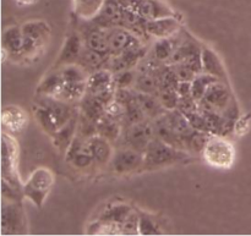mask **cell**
Instances as JSON below:
<instances>
[{
    "label": "cell",
    "instance_id": "6da1fadb",
    "mask_svg": "<svg viewBox=\"0 0 251 236\" xmlns=\"http://www.w3.org/2000/svg\"><path fill=\"white\" fill-rule=\"evenodd\" d=\"M24 34V50L20 60L32 61L41 58L50 39V27L43 20L25 22L21 26Z\"/></svg>",
    "mask_w": 251,
    "mask_h": 236
},
{
    "label": "cell",
    "instance_id": "7a4b0ae2",
    "mask_svg": "<svg viewBox=\"0 0 251 236\" xmlns=\"http://www.w3.org/2000/svg\"><path fill=\"white\" fill-rule=\"evenodd\" d=\"M201 154L210 166L218 170H228L234 165L237 152L234 144L226 136L211 135Z\"/></svg>",
    "mask_w": 251,
    "mask_h": 236
},
{
    "label": "cell",
    "instance_id": "3957f363",
    "mask_svg": "<svg viewBox=\"0 0 251 236\" xmlns=\"http://www.w3.org/2000/svg\"><path fill=\"white\" fill-rule=\"evenodd\" d=\"M144 169H157L186 161L189 153L154 137L144 153Z\"/></svg>",
    "mask_w": 251,
    "mask_h": 236
},
{
    "label": "cell",
    "instance_id": "277c9868",
    "mask_svg": "<svg viewBox=\"0 0 251 236\" xmlns=\"http://www.w3.org/2000/svg\"><path fill=\"white\" fill-rule=\"evenodd\" d=\"M53 185V171L48 168L41 166L32 171L26 183L22 185V195L25 198L31 201L37 208H42L50 193Z\"/></svg>",
    "mask_w": 251,
    "mask_h": 236
},
{
    "label": "cell",
    "instance_id": "5b68a950",
    "mask_svg": "<svg viewBox=\"0 0 251 236\" xmlns=\"http://www.w3.org/2000/svg\"><path fill=\"white\" fill-rule=\"evenodd\" d=\"M154 137H156V134H154L153 121L146 119L144 121L124 127L119 141L122 146L130 147V148H134L145 153V151Z\"/></svg>",
    "mask_w": 251,
    "mask_h": 236
},
{
    "label": "cell",
    "instance_id": "8992f818",
    "mask_svg": "<svg viewBox=\"0 0 251 236\" xmlns=\"http://www.w3.org/2000/svg\"><path fill=\"white\" fill-rule=\"evenodd\" d=\"M1 146V179L22 189L17 175V142L12 139V136H10V134L2 131Z\"/></svg>",
    "mask_w": 251,
    "mask_h": 236
},
{
    "label": "cell",
    "instance_id": "52a82bcc",
    "mask_svg": "<svg viewBox=\"0 0 251 236\" xmlns=\"http://www.w3.org/2000/svg\"><path fill=\"white\" fill-rule=\"evenodd\" d=\"M145 157L142 152L130 147L120 146L114 151L110 161V168L117 174H129L144 169Z\"/></svg>",
    "mask_w": 251,
    "mask_h": 236
},
{
    "label": "cell",
    "instance_id": "ba28073f",
    "mask_svg": "<svg viewBox=\"0 0 251 236\" xmlns=\"http://www.w3.org/2000/svg\"><path fill=\"white\" fill-rule=\"evenodd\" d=\"M233 100H234V98H233L232 92L228 87L227 81L218 80L210 86L205 97L199 103V105L203 109L215 110V112L222 114L229 107Z\"/></svg>",
    "mask_w": 251,
    "mask_h": 236
},
{
    "label": "cell",
    "instance_id": "9c48e42d",
    "mask_svg": "<svg viewBox=\"0 0 251 236\" xmlns=\"http://www.w3.org/2000/svg\"><path fill=\"white\" fill-rule=\"evenodd\" d=\"M108 41H109V55L117 56L129 49L140 48L145 46L140 36L125 27L117 26L108 29Z\"/></svg>",
    "mask_w": 251,
    "mask_h": 236
},
{
    "label": "cell",
    "instance_id": "30bf717a",
    "mask_svg": "<svg viewBox=\"0 0 251 236\" xmlns=\"http://www.w3.org/2000/svg\"><path fill=\"white\" fill-rule=\"evenodd\" d=\"M24 212L20 202L2 200L1 207V233L2 235L24 234L25 230Z\"/></svg>",
    "mask_w": 251,
    "mask_h": 236
},
{
    "label": "cell",
    "instance_id": "8fae6325",
    "mask_svg": "<svg viewBox=\"0 0 251 236\" xmlns=\"http://www.w3.org/2000/svg\"><path fill=\"white\" fill-rule=\"evenodd\" d=\"M66 162L78 170H86L96 165L87 140L76 136L71 142L70 147L65 152Z\"/></svg>",
    "mask_w": 251,
    "mask_h": 236
},
{
    "label": "cell",
    "instance_id": "7c38bea8",
    "mask_svg": "<svg viewBox=\"0 0 251 236\" xmlns=\"http://www.w3.org/2000/svg\"><path fill=\"white\" fill-rule=\"evenodd\" d=\"M88 24L83 27L82 31H78L82 36L83 44L86 48L98 51L100 54L109 55V41H108V29L97 26L91 20H86Z\"/></svg>",
    "mask_w": 251,
    "mask_h": 236
},
{
    "label": "cell",
    "instance_id": "4fadbf2b",
    "mask_svg": "<svg viewBox=\"0 0 251 236\" xmlns=\"http://www.w3.org/2000/svg\"><path fill=\"white\" fill-rule=\"evenodd\" d=\"M181 31V24L178 16L162 17L157 20H150L145 21V32L147 37L153 38H169Z\"/></svg>",
    "mask_w": 251,
    "mask_h": 236
},
{
    "label": "cell",
    "instance_id": "5bb4252c",
    "mask_svg": "<svg viewBox=\"0 0 251 236\" xmlns=\"http://www.w3.org/2000/svg\"><path fill=\"white\" fill-rule=\"evenodd\" d=\"M83 48L85 44L80 32H71L64 42L60 54L54 64V69H59L68 64L77 63Z\"/></svg>",
    "mask_w": 251,
    "mask_h": 236
},
{
    "label": "cell",
    "instance_id": "9a60e30c",
    "mask_svg": "<svg viewBox=\"0 0 251 236\" xmlns=\"http://www.w3.org/2000/svg\"><path fill=\"white\" fill-rule=\"evenodd\" d=\"M28 122V115L26 110L17 105H5L1 112V125L4 131L9 134H16L22 131Z\"/></svg>",
    "mask_w": 251,
    "mask_h": 236
},
{
    "label": "cell",
    "instance_id": "2e32d148",
    "mask_svg": "<svg viewBox=\"0 0 251 236\" xmlns=\"http://www.w3.org/2000/svg\"><path fill=\"white\" fill-rule=\"evenodd\" d=\"M181 37L183 36L179 32L178 34H176L173 37H169V38L156 39L153 46L151 47V50H150L149 55L151 58L156 59L159 63L169 64L176 47H178L179 42L181 41Z\"/></svg>",
    "mask_w": 251,
    "mask_h": 236
},
{
    "label": "cell",
    "instance_id": "e0dca14e",
    "mask_svg": "<svg viewBox=\"0 0 251 236\" xmlns=\"http://www.w3.org/2000/svg\"><path fill=\"white\" fill-rule=\"evenodd\" d=\"M92 156L95 158L96 165L104 166L110 163L114 154V149L112 147V142L100 135H95L87 140Z\"/></svg>",
    "mask_w": 251,
    "mask_h": 236
},
{
    "label": "cell",
    "instance_id": "ac0fdd59",
    "mask_svg": "<svg viewBox=\"0 0 251 236\" xmlns=\"http://www.w3.org/2000/svg\"><path fill=\"white\" fill-rule=\"evenodd\" d=\"M1 46L9 51L10 59L21 58L24 50V34L22 28L19 26H10L4 29L1 38Z\"/></svg>",
    "mask_w": 251,
    "mask_h": 236
},
{
    "label": "cell",
    "instance_id": "d6986e66",
    "mask_svg": "<svg viewBox=\"0 0 251 236\" xmlns=\"http://www.w3.org/2000/svg\"><path fill=\"white\" fill-rule=\"evenodd\" d=\"M201 58H202L203 72L215 76V77L220 78L222 81H227V73H226V69L223 66L222 60L212 49L202 46Z\"/></svg>",
    "mask_w": 251,
    "mask_h": 236
},
{
    "label": "cell",
    "instance_id": "ffe728a7",
    "mask_svg": "<svg viewBox=\"0 0 251 236\" xmlns=\"http://www.w3.org/2000/svg\"><path fill=\"white\" fill-rule=\"evenodd\" d=\"M123 130H124V125L122 120L110 117L107 113L97 122V134L109 140L110 142L119 141Z\"/></svg>",
    "mask_w": 251,
    "mask_h": 236
},
{
    "label": "cell",
    "instance_id": "44dd1931",
    "mask_svg": "<svg viewBox=\"0 0 251 236\" xmlns=\"http://www.w3.org/2000/svg\"><path fill=\"white\" fill-rule=\"evenodd\" d=\"M110 55H105V54H100L98 51L92 50L90 48H83L82 53H81L80 58H78L77 64L82 66L88 73H92L95 71L100 70V69L108 68L109 64Z\"/></svg>",
    "mask_w": 251,
    "mask_h": 236
},
{
    "label": "cell",
    "instance_id": "7402d4cb",
    "mask_svg": "<svg viewBox=\"0 0 251 236\" xmlns=\"http://www.w3.org/2000/svg\"><path fill=\"white\" fill-rule=\"evenodd\" d=\"M77 122H78V114L75 118L70 120L65 126L59 129L55 134L51 136L53 139V143L59 151L66 152V149L70 147L71 142L77 135Z\"/></svg>",
    "mask_w": 251,
    "mask_h": 236
},
{
    "label": "cell",
    "instance_id": "603a6c76",
    "mask_svg": "<svg viewBox=\"0 0 251 236\" xmlns=\"http://www.w3.org/2000/svg\"><path fill=\"white\" fill-rule=\"evenodd\" d=\"M136 99L139 102L140 107L144 110L147 119L154 120L156 118L161 117L162 114L167 112L163 105L159 102L158 97L156 94H147V93L136 92Z\"/></svg>",
    "mask_w": 251,
    "mask_h": 236
},
{
    "label": "cell",
    "instance_id": "cb8c5ba5",
    "mask_svg": "<svg viewBox=\"0 0 251 236\" xmlns=\"http://www.w3.org/2000/svg\"><path fill=\"white\" fill-rule=\"evenodd\" d=\"M78 104H80V109H78L80 114L95 122H98V120L105 114L107 105L90 94H86Z\"/></svg>",
    "mask_w": 251,
    "mask_h": 236
},
{
    "label": "cell",
    "instance_id": "d4e9b609",
    "mask_svg": "<svg viewBox=\"0 0 251 236\" xmlns=\"http://www.w3.org/2000/svg\"><path fill=\"white\" fill-rule=\"evenodd\" d=\"M105 0H74V11L78 19L92 20L100 14Z\"/></svg>",
    "mask_w": 251,
    "mask_h": 236
},
{
    "label": "cell",
    "instance_id": "484cf974",
    "mask_svg": "<svg viewBox=\"0 0 251 236\" xmlns=\"http://www.w3.org/2000/svg\"><path fill=\"white\" fill-rule=\"evenodd\" d=\"M137 75H136V81H135L134 90L136 92L141 93H147V94H156L159 91V83L157 80L156 76L153 73L149 72V71L140 70L137 69Z\"/></svg>",
    "mask_w": 251,
    "mask_h": 236
},
{
    "label": "cell",
    "instance_id": "4316f807",
    "mask_svg": "<svg viewBox=\"0 0 251 236\" xmlns=\"http://www.w3.org/2000/svg\"><path fill=\"white\" fill-rule=\"evenodd\" d=\"M132 208L130 206L124 205V203H115V205H110L100 213L98 217L100 220H105V222L117 223V224L122 225L123 223L126 220V218L131 214Z\"/></svg>",
    "mask_w": 251,
    "mask_h": 236
},
{
    "label": "cell",
    "instance_id": "83f0119b",
    "mask_svg": "<svg viewBox=\"0 0 251 236\" xmlns=\"http://www.w3.org/2000/svg\"><path fill=\"white\" fill-rule=\"evenodd\" d=\"M218 80L220 78L205 72H201L199 75H196L193 78V81H191V94H193L194 99L200 103L202 100V98L205 97L206 92L210 88V86Z\"/></svg>",
    "mask_w": 251,
    "mask_h": 236
},
{
    "label": "cell",
    "instance_id": "f1b7e54d",
    "mask_svg": "<svg viewBox=\"0 0 251 236\" xmlns=\"http://www.w3.org/2000/svg\"><path fill=\"white\" fill-rule=\"evenodd\" d=\"M210 136L211 135L207 132L194 130L183 140L184 151H186L188 153H202Z\"/></svg>",
    "mask_w": 251,
    "mask_h": 236
},
{
    "label": "cell",
    "instance_id": "f546056e",
    "mask_svg": "<svg viewBox=\"0 0 251 236\" xmlns=\"http://www.w3.org/2000/svg\"><path fill=\"white\" fill-rule=\"evenodd\" d=\"M87 233L91 235H124L120 224L97 219L90 224Z\"/></svg>",
    "mask_w": 251,
    "mask_h": 236
},
{
    "label": "cell",
    "instance_id": "4dcf8cb0",
    "mask_svg": "<svg viewBox=\"0 0 251 236\" xmlns=\"http://www.w3.org/2000/svg\"><path fill=\"white\" fill-rule=\"evenodd\" d=\"M157 97H158L159 102H161V104L163 105L167 112L178 108L179 94L174 88H161L157 93Z\"/></svg>",
    "mask_w": 251,
    "mask_h": 236
},
{
    "label": "cell",
    "instance_id": "1f68e13d",
    "mask_svg": "<svg viewBox=\"0 0 251 236\" xmlns=\"http://www.w3.org/2000/svg\"><path fill=\"white\" fill-rule=\"evenodd\" d=\"M136 69H127L114 73V83L117 88H134L136 81Z\"/></svg>",
    "mask_w": 251,
    "mask_h": 236
},
{
    "label": "cell",
    "instance_id": "d6a6232c",
    "mask_svg": "<svg viewBox=\"0 0 251 236\" xmlns=\"http://www.w3.org/2000/svg\"><path fill=\"white\" fill-rule=\"evenodd\" d=\"M139 235H162L163 232L159 225L147 214H140L139 218Z\"/></svg>",
    "mask_w": 251,
    "mask_h": 236
},
{
    "label": "cell",
    "instance_id": "836d02e7",
    "mask_svg": "<svg viewBox=\"0 0 251 236\" xmlns=\"http://www.w3.org/2000/svg\"><path fill=\"white\" fill-rule=\"evenodd\" d=\"M173 69V71L176 72V77L179 81H193V78L195 77L196 73L189 68L186 64L184 63H176V64H169Z\"/></svg>",
    "mask_w": 251,
    "mask_h": 236
},
{
    "label": "cell",
    "instance_id": "e575fe53",
    "mask_svg": "<svg viewBox=\"0 0 251 236\" xmlns=\"http://www.w3.org/2000/svg\"><path fill=\"white\" fill-rule=\"evenodd\" d=\"M251 125V115H239L237 120H235L234 129H233V134L237 135L238 137H243L249 132Z\"/></svg>",
    "mask_w": 251,
    "mask_h": 236
},
{
    "label": "cell",
    "instance_id": "d590c367",
    "mask_svg": "<svg viewBox=\"0 0 251 236\" xmlns=\"http://www.w3.org/2000/svg\"><path fill=\"white\" fill-rule=\"evenodd\" d=\"M37 1H38V0H15V2H16L19 6H29V5L36 4Z\"/></svg>",
    "mask_w": 251,
    "mask_h": 236
}]
</instances>
